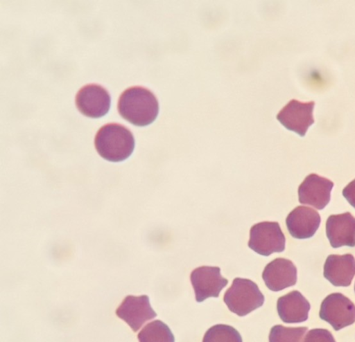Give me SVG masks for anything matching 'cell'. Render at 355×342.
<instances>
[{"instance_id":"cell-11","label":"cell","mask_w":355,"mask_h":342,"mask_svg":"<svg viewBox=\"0 0 355 342\" xmlns=\"http://www.w3.org/2000/svg\"><path fill=\"white\" fill-rule=\"evenodd\" d=\"M262 278L270 290L279 291L295 285L297 269L290 260L276 258L266 266Z\"/></svg>"},{"instance_id":"cell-14","label":"cell","mask_w":355,"mask_h":342,"mask_svg":"<svg viewBox=\"0 0 355 342\" xmlns=\"http://www.w3.org/2000/svg\"><path fill=\"white\" fill-rule=\"evenodd\" d=\"M355 275V258L349 253L329 255L324 265V276L333 285L347 287Z\"/></svg>"},{"instance_id":"cell-10","label":"cell","mask_w":355,"mask_h":342,"mask_svg":"<svg viewBox=\"0 0 355 342\" xmlns=\"http://www.w3.org/2000/svg\"><path fill=\"white\" fill-rule=\"evenodd\" d=\"M333 186L331 181L316 174H310L299 186V201L322 210L330 201Z\"/></svg>"},{"instance_id":"cell-12","label":"cell","mask_w":355,"mask_h":342,"mask_svg":"<svg viewBox=\"0 0 355 342\" xmlns=\"http://www.w3.org/2000/svg\"><path fill=\"white\" fill-rule=\"evenodd\" d=\"M326 233L333 248L355 246V217L349 212L330 215L326 222Z\"/></svg>"},{"instance_id":"cell-6","label":"cell","mask_w":355,"mask_h":342,"mask_svg":"<svg viewBox=\"0 0 355 342\" xmlns=\"http://www.w3.org/2000/svg\"><path fill=\"white\" fill-rule=\"evenodd\" d=\"M190 279L196 300L199 303L209 297H218L228 283V280L221 276L220 269L218 267H199L191 272Z\"/></svg>"},{"instance_id":"cell-4","label":"cell","mask_w":355,"mask_h":342,"mask_svg":"<svg viewBox=\"0 0 355 342\" xmlns=\"http://www.w3.org/2000/svg\"><path fill=\"white\" fill-rule=\"evenodd\" d=\"M286 238L277 222H262L252 226L248 246L264 256L285 249Z\"/></svg>"},{"instance_id":"cell-3","label":"cell","mask_w":355,"mask_h":342,"mask_svg":"<svg viewBox=\"0 0 355 342\" xmlns=\"http://www.w3.org/2000/svg\"><path fill=\"white\" fill-rule=\"evenodd\" d=\"M223 300L231 312L243 316L262 306L264 296L253 281L236 278L225 291Z\"/></svg>"},{"instance_id":"cell-18","label":"cell","mask_w":355,"mask_h":342,"mask_svg":"<svg viewBox=\"0 0 355 342\" xmlns=\"http://www.w3.org/2000/svg\"><path fill=\"white\" fill-rule=\"evenodd\" d=\"M307 330L306 327H287L277 325L270 330L269 342H301Z\"/></svg>"},{"instance_id":"cell-19","label":"cell","mask_w":355,"mask_h":342,"mask_svg":"<svg viewBox=\"0 0 355 342\" xmlns=\"http://www.w3.org/2000/svg\"><path fill=\"white\" fill-rule=\"evenodd\" d=\"M303 342H336V341L329 330L317 328L309 330Z\"/></svg>"},{"instance_id":"cell-1","label":"cell","mask_w":355,"mask_h":342,"mask_svg":"<svg viewBox=\"0 0 355 342\" xmlns=\"http://www.w3.org/2000/svg\"><path fill=\"white\" fill-rule=\"evenodd\" d=\"M120 115L137 126H145L153 123L159 112L156 96L148 89L135 86L126 89L118 101Z\"/></svg>"},{"instance_id":"cell-8","label":"cell","mask_w":355,"mask_h":342,"mask_svg":"<svg viewBox=\"0 0 355 342\" xmlns=\"http://www.w3.org/2000/svg\"><path fill=\"white\" fill-rule=\"evenodd\" d=\"M110 96L101 85L89 84L79 89L76 96L78 109L91 118H99L105 115L110 107Z\"/></svg>"},{"instance_id":"cell-2","label":"cell","mask_w":355,"mask_h":342,"mask_svg":"<svg viewBox=\"0 0 355 342\" xmlns=\"http://www.w3.org/2000/svg\"><path fill=\"white\" fill-rule=\"evenodd\" d=\"M94 144L101 157L109 161L119 162L131 155L135 147V138L127 127L112 123L98 129Z\"/></svg>"},{"instance_id":"cell-15","label":"cell","mask_w":355,"mask_h":342,"mask_svg":"<svg viewBox=\"0 0 355 342\" xmlns=\"http://www.w3.org/2000/svg\"><path fill=\"white\" fill-rule=\"evenodd\" d=\"M310 307L309 301L296 290L279 298L277 303L279 316L286 323L306 321Z\"/></svg>"},{"instance_id":"cell-17","label":"cell","mask_w":355,"mask_h":342,"mask_svg":"<svg viewBox=\"0 0 355 342\" xmlns=\"http://www.w3.org/2000/svg\"><path fill=\"white\" fill-rule=\"evenodd\" d=\"M202 342H242V338L233 327L218 324L205 332Z\"/></svg>"},{"instance_id":"cell-5","label":"cell","mask_w":355,"mask_h":342,"mask_svg":"<svg viewBox=\"0 0 355 342\" xmlns=\"http://www.w3.org/2000/svg\"><path fill=\"white\" fill-rule=\"evenodd\" d=\"M319 315L335 330H339L355 322V305L343 294L333 293L322 302Z\"/></svg>"},{"instance_id":"cell-21","label":"cell","mask_w":355,"mask_h":342,"mask_svg":"<svg viewBox=\"0 0 355 342\" xmlns=\"http://www.w3.org/2000/svg\"><path fill=\"white\" fill-rule=\"evenodd\" d=\"M354 291H355V285H354Z\"/></svg>"},{"instance_id":"cell-16","label":"cell","mask_w":355,"mask_h":342,"mask_svg":"<svg viewBox=\"0 0 355 342\" xmlns=\"http://www.w3.org/2000/svg\"><path fill=\"white\" fill-rule=\"evenodd\" d=\"M139 342H174L173 333L166 324L159 320L153 321L137 335Z\"/></svg>"},{"instance_id":"cell-13","label":"cell","mask_w":355,"mask_h":342,"mask_svg":"<svg viewBox=\"0 0 355 342\" xmlns=\"http://www.w3.org/2000/svg\"><path fill=\"white\" fill-rule=\"evenodd\" d=\"M320 224V216L314 209L300 206L293 209L286 219V224L291 235L296 239L312 237Z\"/></svg>"},{"instance_id":"cell-7","label":"cell","mask_w":355,"mask_h":342,"mask_svg":"<svg viewBox=\"0 0 355 342\" xmlns=\"http://www.w3.org/2000/svg\"><path fill=\"white\" fill-rule=\"evenodd\" d=\"M314 101L290 100L277 114V120L288 129L304 136L313 123Z\"/></svg>"},{"instance_id":"cell-9","label":"cell","mask_w":355,"mask_h":342,"mask_svg":"<svg viewBox=\"0 0 355 342\" xmlns=\"http://www.w3.org/2000/svg\"><path fill=\"white\" fill-rule=\"evenodd\" d=\"M116 314L126 322L134 332L157 316L146 295L126 296L116 309Z\"/></svg>"},{"instance_id":"cell-20","label":"cell","mask_w":355,"mask_h":342,"mask_svg":"<svg viewBox=\"0 0 355 342\" xmlns=\"http://www.w3.org/2000/svg\"><path fill=\"white\" fill-rule=\"evenodd\" d=\"M343 195L355 208V179L348 183V185L343 190Z\"/></svg>"}]
</instances>
